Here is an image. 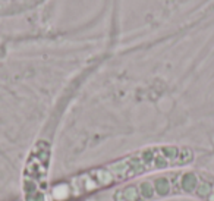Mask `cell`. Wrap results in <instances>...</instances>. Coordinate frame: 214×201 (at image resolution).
Wrapping results in <instances>:
<instances>
[{
    "mask_svg": "<svg viewBox=\"0 0 214 201\" xmlns=\"http://www.w3.org/2000/svg\"><path fill=\"white\" fill-rule=\"evenodd\" d=\"M9 201H22L21 198H16V200H9Z\"/></svg>",
    "mask_w": 214,
    "mask_h": 201,
    "instance_id": "cell-4",
    "label": "cell"
},
{
    "mask_svg": "<svg viewBox=\"0 0 214 201\" xmlns=\"http://www.w3.org/2000/svg\"><path fill=\"white\" fill-rule=\"evenodd\" d=\"M173 198L214 201V178L192 167L173 169L144 176L79 201H164Z\"/></svg>",
    "mask_w": 214,
    "mask_h": 201,
    "instance_id": "cell-2",
    "label": "cell"
},
{
    "mask_svg": "<svg viewBox=\"0 0 214 201\" xmlns=\"http://www.w3.org/2000/svg\"><path fill=\"white\" fill-rule=\"evenodd\" d=\"M50 166L51 145L40 140L29 150L21 173V200L50 201Z\"/></svg>",
    "mask_w": 214,
    "mask_h": 201,
    "instance_id": "cell-3",
    "label": "cell"
},
{
    "mask_svg": "<svg viewBox=\"0 0 214 201\" xmlns=\"http://www.w3.org/2000/svg\"><path fill=\"white\" fill-rule=\"evenodd\" d=\"M195 158L194 148L188 145H147L53 182L50 201H79L148 175L188 167Z\"/></svg>",
    "mask_w": 214,
    "mask_h": 201,
    "instance_id": "cell-1",
    "label": "cell"
}]
</instances>
